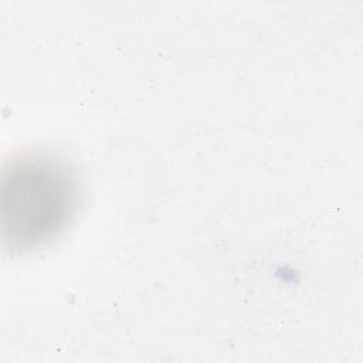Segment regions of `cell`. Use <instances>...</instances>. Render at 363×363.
Masks as SVG:
<instances>
[{
  "label": "cell",
  "instance_id": "1",
  "mask_svg": "<svg viewBox=\"0 0 363 363\" xmlns=\"http://www.w3.org/2000/svg\"><path fill=\"white\" fill-rule=\"evenodd\" d=\"M79 203V183L67 162L50 155L16 159L1 182V225L13 250H34L55 238Z\"/></svg>",
  "mask_w": 363,
  "mask_h": 363
}]
</instances>
